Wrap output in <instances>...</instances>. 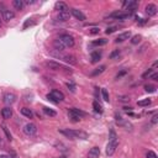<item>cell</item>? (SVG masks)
<instances>
[{"mask_svg":"<svg viewBox=\"0 0 158 158\" xmlns=\"http://www.w3.org/2000/svg\"><path fill=\"white\" fill-rule=\"evenodd\" d=\"M60 132L62 135L67 136L71 140L74 138H82V140H87L88 138V134L84 131H80V130H60Z\"/></svg>","mask_w":158,"mask_h":158,"instance_id":"6da1fadb","label":"cell"},{"mask_svg":"<svg viewBox=\"0 0 158 158\" xmlns=\"http://www.w3.org/2000/svg\"><path fill=\"white\" fill-rule=\"evenodd\" d=\"M68 115H69V118H71V120H72L73 122H78V121L83 118V116H85L87 114H85L84 111L79 110V109H76V107H73V109H69Z\"/></svg>","mask_w":158,"mask_h":158,"instance_id":"7a4b0ae2","label":"cell"},{"mask_svg":"<svg viewBox=\"0 0 158 158\" xmlns=\"http://www.w3.org/2000/svg\"><path fill=\"white\" fill-rule=\"evenodd\" d=\"M58 40H61V42L64 45V47L67 48V47H73L74 46V38L73 36L68 35V34H64V35H61L60 37H58Z\"/></svg>","mask_w":158,"mask_h":158,"instance_id":"3957f363","label":"cell"},{"mask_svg":"<svg viewBox=\"0 0 158 158\" xmlns=\"http://www.w3.org/2000/svg\"><path fill=\"white\" fill-rule=\"evenodd\" d=\"M24 132H25V135H27V136H34V135H36V132H37V126L35 123H32V122H30V123H26L24 126Z\"/></svg>","mask_w":158,"mask_h":158,"instance_id":"277c9868","label":"cell"},{"mask_svg":"<svg viewBox=\"0 0 158 158\" xmlns=\"http://www.w3.org/2000/svg\"><path fill=\"white\" fill-rule=\"evenodd\" d=\"M45 65L47 68H49V69H53V71H60V69H64V71H69L67 67H64V65H62V64H60V63H57V62H54V61H47L46 63H45Z\"/></svg>","mask_w":158,"mask_h":158,"instance_id":"5b68a950","label":"cell"},{"mask_svg":"<svg viewBox=\"0 0 158 158\" xmlns=\"http://www.w3.org/2000/svg\"><path fill=\"white\" fill-rule=\"evenodd\" d=\"M118 148V141H109V143L106 146V154L107 156H112Z\"/></svg>","mask_w":158,"mask_h":158,"instance_id":"8992f818","label":"cell"},{"mask_svg":"<svg viewBox=\"0 0 158 158\" xmlns=\"http://www.w3.org/2000/svg\"><path fill=\"white\" fill-rule=\"evenodd\" d=\"M157 12H158L157 5H154V4H148L146 6V14L148 16H154V15H157Z\"/></svg>","mask_w":158,"mask_h":158,"instance_id":"52a82bcc","label":"cell"},{"mask_svg":"<svg viewBox=\"0 0 158 158\" xmlns=\"http://www.w3.org/2000/svg\"><path fill=\"white\" fill-rule=\"evenodd\" d=\"M16 101V95L14 93H6L4 95V103L7 104V105H11Z\"/></svg>","mask_w":158,"mask_h":158,"instance_id":"ba28073f","label":"cell"},{"mask_svg":"<svg viewBox=\"0 0 158 158\" xmlns=\"http://www.w3.org/2000/svg\"><path fill=\"white\" fill-rule=\"evenodd\" d=\"M130 38H131V32L130 31L129 32H122V34H120L118 37H116L115 42L116 43H121V42H123V41L130 40Z\"/></svg>","mask_w":158,"mask_h":158,"instance_id":"9c48e42d","label":"cell"},{"mask_svg":"<svg viewBox=\"0 0 158 158\" xmlns=\"http://www.w3.org/2000/svg\"><path fill=\"white\" fill-rule=\"evenodd\" d=\"M54 9L57 10V11H60V12H68V5L65 4V3H62V1H58V3H56V5H54Z\"/></svg>","mask_w":158,"mask_h":158,"instance_id":"30bf717a","label":"cell"},{"mask_svg":"<svg viewBox=\"0 0 158 158\" xmlns=\"http://www.w3.org/2000/svg\"><path fill=\"white\" fill-rule=\"evenodd\" d=\"M71 14H72L77 20H79V21H84V20L87 19L85 15L83 14L80 10H78V9H72V10H71Z\"/></svg>","mask_w":158,"mask_h":158,"instance_id":"8fae6325","label":"cell"},{"mask_svg":"<svg viewBox=\"0 0 158 158\" xmlns=\"http://www.w3.org/2000/svg\"><path fill=\"white\" fill-rule=\"evenodd\" d=\"M1 16H3V20L4 21H10V20H12L15 18V14L11 10H3Z\"/></svg>","mask_w":158,"mask_h":158,"instance_id":"7c38bea8","label":"cell"},{"mask_svg":"<svg viewBox=\"0 0 158 158\" xmlns=\"http://www.w3.org/2000/svg\"><path fill=\"white\" fill-rule=\"evenodd\" d=\"M129 16H130L129 12H121V11H119V12L111 14V15H110V18H112V19H118V20H125V19H127Z\"/></svg>","mask_w":158,"mask_h":158,"instance_id":"4fadbf2b","label":"cell"},{"mask_svg":"<svg viewBox=\"0 0 158 158\" xmlns=\"http://www.w3.org/2000/svg\"><path fill=\"white\" fill-rule=\"evenodd\" d=\"M1 116H3V119L9 120L12 116V109H11V107H9V106L4 107V109L1 110Z\"/></svg>","mask_w":158,"mask_h":158,"instance_id":"5bb4252c","label":"cell"},{"mask_svg":"<svg viewBox=\"0 0 158 158\" xmlns=\"http://www.w3.org/2000/svg\"><path fill=\"white\" fill-rule=\"evenodd\" d=\"M51 95L56 99L58 103L64 100V94L62 93V91H60V90H52V91H51Z\"/></svg>","mask_w":158,"mask_h":158,"instance_id":"9a60e30c","label":"cell"},{"mask_svg":"<svg viewBox=\"0 0 158 158\" xmlns=\"http://www.w3.org/2000/svg\"><path fill=\"white\" fill-rule=\"evenodd\" d=\"M99 156H100V148L96 146L91 148L88 153V158H99Z\"/></svg>","mask_w":158,"mask_h":158,"instance_id":"2e32d148","label":"cell"},{"mask_svg":"<svg viewBox=\"0 0 158 158\" xmlns=\"http://www.w3.org/2000/svg\"><path fill=\"white\" fill-rule=\"evenodd\" d=\"M53 47H54L56 51H58V52H62V51H64V49H65L64 45L61 42V40H58V38L53 41Z\"/></svg>","mask_w":158,"mask_h":158,"instance_id":"e0dca14e","label":"cell"},{"mask_svg":"<svg viewBox=\"0 0 158 158\" xmlns=\"http://www.w3.org/2000/svg\"><path fill=\"white\" fill-rule=\"evenodd\" d=\"M69 12H60L57 15V20L58 21H61V22H65V21H68L69 20Z\"/></svg>","mask_w":158,"mask_h":158,"instance_id":"ac0fdd59","label":"cell"},{"mask_svg":"<svg viewBox=\"0 0 158 158\" xmlns=\"http://www.w3.org/2000/svg\"><path fill=\"white\" fill-rule=\"evenodd\" d=\"M90 58H91V63H98L99 61H100V58H101V52H99V51L93 52L91 56H90Z\"/></svg>","mask_w":158,"mask_h":158,"instance_id":"d6986e66","label":"cell"},{"mask_svg":"<svg viewBox=\"0 0 158 158\" xmlns=\"http://www.w3.org/2000/svg\"><path fill=\"white\" fill-rule=\"evenodd\" d=\"M21 114L25 116V118H27V119H32V116H34V112H32V110L29 109V107H22V109H21Z\"/></svg>","mask_w":158,"mask_h":158,"instance_id":"ffe728a7","label":"cell"},{"mask_svg":"<svg viewBox=\"0 0 158 158\" xmlns=\"http://www.w3.org/2000/svg\"><path fill=\"white\" fill-rule=\"evenodd\" d=\"M12 5L16 10H22L24 6H25V3H24V0H14Z\"/></svg>","mask_w":158,"mask_h":158,"instance_id":"44dd1931","label":"cell"},{"mask_svg":"<svg viewBox=\"0 0 158 158\" xmlns=\"http://www.w3.org/2000/svg\"><path fill=\"white\" fill-rule=\"evenodd\" d=\"M105 69H106V67H105V65H100V67H98L95 71H93V72H91V77L100 76L101 73H104V72H105Z\"/></svg>","mask_w":158,"mask_h":158,"instance_id":"7402d4cb","label":"cell"},{"mask_svg":"<svg viewBox=\"0 0 158 158\" xmlns=\"http://www.w3.org/2000/svg\"><path fill=\"white\" fill-rule=\"evenodd\" d=\"M123 6H126L127 10H135L138 6V4L137 1H126V3H123Z\"/></svg>","mask_w":158,"mask_h":158,"instance_id":"603a6c76","label":"cell"},{"mask_svg":"<svg viewBox=\"0 0 158 158\" xmlns=\"http://www.w3.org/2000/svg\"><path fill=\"white\" fill-rule=\"evenodd\" d=\"M42 110H43V112H45L47 116H51V118H54V116L57 115V112H56L54 110L49 109V107H47V106H43V107H42Z\"/></svg>","mask_w":158,"mask_h":158,"instance_id":"cb8c5ba5","label":"cell"},{"mask_svg":"<svg viewBox=\"0 0 158 158\" xmlns=\"http://www.w3.org/2000/svg\"><path fill=\"white\" fill-rule=\"evenodd\" d=\"M93 107H94V111L96 112V114H103V106L100 105V104H99L98 101H94L93 103Z\"/></svg>","mask_w":158,"mask_h":158,"instance_id":"d4e9b609","label":"cell"},{"mask_svg":"<svg viewBox=\"0 0 158 158\" xmlns=\"http://www.w3.org/2000/svg\"><path fill=\"white\" fill-rule=\"evenodd\" d=\"M151 103H152L151 99H143V100L137 101V105L138 106H148V105H151Z\"/></svg>","mask_w":158,"mask_h":158,"instance_id":"484cf974","label":"cell"},{"mask_svg":"<svg viewBox=\"0 0 158 158\" xmlns=\"http://www.w3.org/2000/svg\"><path fill=\"white\" fill-rule=\"evenodd\" d=\"M106 43H107V40H105V38H100V40L93 41V45H94V46H104V45H106Z\"/></svg>","mask_w":158,"mask_h":158,"instance_id":"4316f807","label":"cell"},{"mask_svg":"<svg viewBox=\"0 0 158 158\" xmlns=\"http://www.w3.org/2000/svg\"><path fill=\"white\" fill-rule=\"evenodd\" d=\"M101 95H103L104 101H106V103L110 101V96H109V93H107L106 89H101Z\"/></svg>","mask_w":158,"mask_h":158,"instance_id":"83f0119b","label":"cell"},{"mask_svg":"<svg viewBox=\"0 0 158 158\" xmlns=\"http://www.w3.org/2000/svg\"><path fill=\"white\" fill-rule=\"evenodd\" d=\"M141 40H142V37H141L140 35H136V36H134V37L131 38V43L132 45H137V43L141 42Z\"/></svg>","mask_w":158,"mask_h":158,"instance_id":"f1b7e54d","label":"cell"},{"mask_svg":"<svg viewBox=\"0 0 158 158\" xmlns=\"http://www.w3.org/2000/svg\"><path fill=\"white\" fill-rule=\"evenodd\" d=\"M156 87L154 85H151V84H147L146 87H145V90L147 91V93H154V91H156Z\"/></svg>","mask_w":158,"mask_h":158,"instance_id":"f546056e","label":"cell"},{"mask_svg":"<svg viewBox=\"0 0 158 158\" xmlns=\"http://www.w3.org/2000/svg\"><path fill=\"white\" fill-rule=\"evenodd\" d=\"M118 30V26H111V27H107L106 29V35H111V34H114V32Z\"/></svg>","mask_w":158,"mask_h":158,"instance_id":"4dcf8cb0","label":"cell"},{"mask_svg":"<svg viewBox=\"0 0 158 158\" xmlns=\"http://www.w3.org/2000/svg\"><path fill=\"white\" fill-rule=\"evenodd\" d=\"M109 138H110V141H118V136H116L114 129L110 130V137H109Z\"/></svg>","mask_w":158,"mask_h":158,"instance_id":"1f68e13d","label":"cell"},{"mask_svg":"<svg viewBox=\"0 0 158 158\" xmlns=\"http://www.w3.org/2000/svg\"><path fill=\"white\" fill-rule=\"evenodd\" d=\"M146 157H147V158H158V156H157L156 152H153V151H148L147 154H146Z\"/></svg>","mask_w":158,"mask_h":158,"instance_id":"d6a6232c","label":"cell"},{"mask_svg":"<svg viewBox=\"0 0 158 158\" xmlns=\"http://www.w3.org/2000/svg\"><path fill=\"white\" fill-rule=\"evenodd\" d=\"M31 25H34V21H32V19L26 20V22H25V25H24V30H26L29 26H31Z\"/></svg>","mask_w":158,"mask_h":158,"instance_id":"836d02e7","label":"cell"},{"mask_svg":"<svg viewBox=\"0 0 158 158\" xmlns=\"http://www.w3.org/2000/svg\"><path fill=\"white\" fill-rule=\"evenodd\" d=\"M90 34L91 35H96V34H99V32H100V30H99V27H93V29H90Z\"/></svg>","mask_w":158,"mask_h":158,"instance_id":"e575fe53","label":"cell"},{"mask_svg":"<svg viewBox=\"0 0 158 158\" xmlns=\"http://www.w3.org/2000/svg\"><path fill=\"white\" fill-rule=\"evenodd\" d=\"M152 73H153V69H152V68H151V69H148V71H147L146 73H143V76H142V78H147V77L149 78V76H151V74H152Z\"/></svg>","mask_w":158,"mask_h":158,"instance_id":"d590c367","label":"cell"},{"mask_svg":"<svg viewBox=\"0 0 158 158\" xmlns=\"http://www.w3.org/2000/svg\"><path fill=\"white\" fill-rule=\"evenodd\" d=\"M119 56H120V51L118 49V51H114V52L110 54V58H111V60H114L115 57H119Z\"/></svg>","mask_w":158,"mask_h":158,"instance_id":"8d00e7d4","label":"cell"},{"mask_svg":"<svg viewBox=\"0 0 158 158\" xmlns=\"http://www.w3.org/2000/svg\"><path fill=\"white\" fill-rule=\"evenodd\" d=\"M126 73H127V71H121V72L118 74V76H116V79H120V78H121V77H123Z\"/></svg>","mask_w":158,"mask_h":158,"instance_id":"74e56055","label":"cell"},{"mask_svg":"<svg viewBox=\"0 0 158 158\" xmlns=\"http://www.w3.org/2000/svg\"><path fill=\"white\" fill-rule=\"evenodd\" d=\"M47 99H48V100H51L52 103H54V104H58V101L56 100V99H54V98H53L51 94H48V95H47Z\"/></svg>","mask_w":158,"mask_h":158,"instance_id":"f35d334b","label":"cell"},{"mask_svg":"<svg viewBox=\"0 0 158 158\" xmlns=\"http://www.w3.org/2000/svg\"><path fill=\"white\" fill-rule=\"evenodd\" d=\"M3 130H4V132L6 134V136H7V138L9 140H11V135H10V132L7 131V129H6V126H3Z\"/></svg>","mask_w":158,"mask_h":158,"instance_id":"ab89813d","label":"cell"},{"mask_svg":"<svg viewBox=\"0 0 158 158\" xmlns=\"http://www.w3.org/2000/svg\"><path fill=\"white\" fill-rule=\"evenodd\" d=\"M149 79H153V80H158V73H152L149 76Z\"/></svg>","mask_w":158,"mask_h":158,"instance_id":"60d3db41","label":"cell"},{"mask_svg":"<svg viewBox=\"0 0 158 158\" xmlns=\"http://www.w3.org/2000/svg\"><path fill=\"white\" fill-rule=\"evenodd\" d=\"M157 121H158V115L156 114V115L153 116V118H152V121H151V122H152L153 125H156V123H157Z\"/></svg>","mask_w":158,"mask_h":158,"instance_id":"b9f144b4","label":"cell"},{"mask_svg":"<svg viewBox=\"0 0 158 158\" xmlns=\"http://www.w3.org/2000/svg\"><path fill=\"white\" fill-rule=\"evenodd\" d=\"M67 87H68V88H69L72 91H74V90H76V87H74L73 84H69V83H67Z\"/></svg>","mask_w":158,"mask_h":158,"instance_id":"7bdbcfd3","label":"cell"},{"mask_svg":"<svg viewBox=\"0 0 158 158\" xmlns=\"http://www.w3.org/2000/svg\"><path fill=\"white\" fill-rule=\"evenodd\" d=\"M0 158H12V157L9 154H0Z\"/></svg>","mask_w":158,"mask_h":158,"instance_id":"ee69618b","label":"cell"},{"mask_svg":"<svg viewBox=\"0 0 158 158\" xmlns=\"http://www.w3.org/2000/svg\"><path fill=\"white\" fill-rule=\"evenodd\" d=\"M157 65H158V62H154V63H153V65H152V69H153V71L157 68Z\"/></svg>","mask_w":158,"mask_h":158,"instance_id":"f6af8a7d","label":"cell"},{"mask_svg":"<svg viewBox=\"0 0 158 158\" xmlns=\"http://www.w3.org/2000/svg\"><path fill=\"white\" fill-rule=\"evenodd\" d=\"M138 22L143 25V24H146V20H145V19H140V21H138Z\"/></svg>","mask_w":158,"mask_h":158,"instance_id":"bcb514c9","label":"cell"},{"mask_svg":"<svg viewBox=\"0 0 158 158\" xmlns=\"http://www.w3.org/2000/svg\"><path fill=\"white\" fill-rule=\"evenodd\" d=\"M1 26H3V22H1V20H0V29H1Z\"/></svg>","mask_w":158,"mask_h":158,"instance_id":"7dc6e473","label":"cell"},{"mask_svg":"<svg viewBox=\"0 0 158 158\" xmlns=\"http://www.w3.org/2000/svg\"><path fill=\"white\" fill-rule=\"evenodd\" d=\"M60 158H65V156H61V157H60Z\"/></svg>","mask_w":158,"mask_h":158,"instance_id":"c3c4849f","label":"cell"},{"mask_svg":"<svg viewBox=\"0 0 158 158\" xmlns=\"http://www.w3.org/2000/svg\"><path fill=\"white\" fill-rule=\"evenodd\" d=\"M0 142H1V138H0Z\"/></svg>","mask_w":158,"mask_h":158,"instance_id":"681fc988","label":"cell"}]
</instances>
